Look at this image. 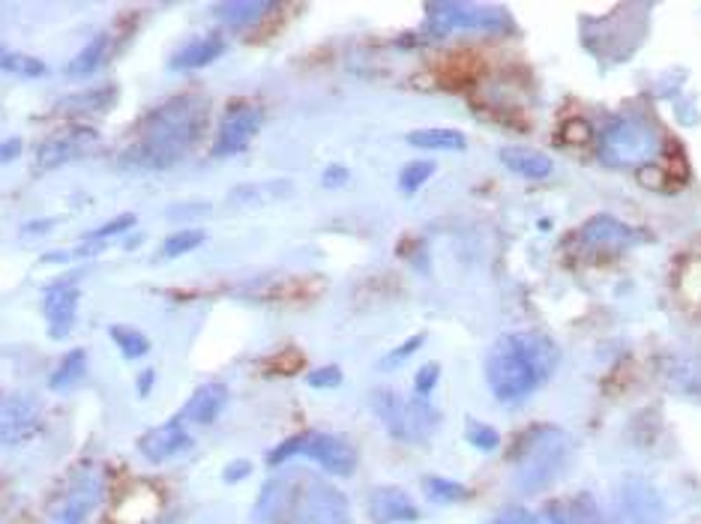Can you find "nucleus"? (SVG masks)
Masks as SVG:
<instances>
[{"instance_id": "1", "label": "nucleus", "mask_w": 701, "mask_h": 524, "mask_svg": "<svg viewBox=\"0 0 701 524\" xmlns=\"http://www.w3.org/2000/svg\"><path fill=\"white\" fill-rule=\"evenodd\" d=\"M208 126V102L198 97H177L163 102L142 121L138 138L123 163L138 171L171 168L201 142Z\"/></svg>"}, {"instance_id": "2", "label": "nucleus", "mask_w": 701, "mask_h": 524, "mask_svg": "<svg viewBox=\"0 0 701 524\" xmlns=\"http://www.w3.org/2000/svg\"><path fill=\"white\" fill-rule=\"evenodd\" d=\"M558 357V345L543 333H504L486 357V381L501 402H522L552 378Z\"/></svg>"}, {"instance_id": "3", "label": "nucleus", "mask_w": 701, "mask_h": 524, "mask_svg": "<svg viewBox=\"0 0 701 524\" xmlns=\"http://www.w3.org/2000/svg\"><path fill=\"white\" fill-rule=\"evenodd\" d=\"M570 437L564 435V432L548 426L537 428L531 435V447L522 453L519 468H515V489L525 494L543 492L570 465Z\"/></svg>"}, {"instance_id": "4", "label": "nucleus", "mask_w": 701, "mask_h": 524, "mask_svg": "<svg viewBox=\"0 0 701 524\" xmlns=\"http://www.w3.org/2000/svg\"><path fill=\"white\" fill-rule=\"evenodd\" d=\"M372 411L381 420L387 432L408 444H420L426 441L435 428H438L441 416L438 411L426 402V399H405L396 390H375L372 393Z\"/></svg>"}, {"instance_id": "5", "label": "nucleus", "mask_w": 701, "mask_h": 524, "mask_svg": "<svg viewBox=\"0 0 701 524\" xmlns=\"http://www.w3.org/2000/svg\"><path fill=\"white\" fill-rule=\"evenodd\" d=\"M659 150H663V142L654 126H647L636 118L614 121L600 138V159L614 168H636V165L654 163Z\"/></svg>"}, {"instance_id": "6", "label": "nucleus", "mask_w": 701, "mask_h": 524, "mask_svg": "<svg viewBox=\"0 0 701 524\" xmlns=\"http://www.w3.org/2000/svg\"><path fill=\"white\" fill-rule=\"evenodd\" d=\"M348 501L330 482L309 480L294 486L286 524H348Z\"/></svg>"}, {"instance_id": "7", "label": "nucleus", "mask_w": 701, "mask_h": 524, "mask_svg": "<svg viewBox=\"0 0 701 524\" xmlns=\"http://www.w3.org/2000/svg\"><path fill=\"white\" fill-rule=\"evenodd\" d=\"M105 494V477L99 468L76 473V480L66 486V492L52 503L48 524H88L93 510Z\"/></svg>"}, {"instance_id": "8", "label": "nucleus", "mask_w": 701, "mask_h": 524, "mask_svg": "<svg viewBox=\"0 0 701 524\" xmlns=\"http://www.w3.org/2000/svg\"><path fill=\"white\" fill-rule=\"evenodd\" d=\"M429 31H492L504 27V15L489 7H474V3H432L426 7Z\"/></svg>"}, {"instance_id": "9", "label": "nucleus", "mask_w": 701, "mask_h": 524, "mask_svg": "<svg viewBox=\"0 0 701 524\" xmlns=\"http://www.w3.org/2000/svg\"><path fill=\"white\" fill-rule=\"evenodd\" d=\"M264 114L258 105H249V102H237L225 111V118L220 123V132H216V144H213V156H234L243 154L253 138L262 130Z\"/></svg>"}, {"instance_id": "10", "label": "nucleus", "mask_w": 701, "mask_h": 524, "mask_svg": "<svg viewBox=\"0 0 701 524\" xmlns=\"http://www.w3.org/2000/svg\"><path fill=\"white\" fill-rule=\"evenodd\" d=\"M300 456L319 461L333 477H350L357 468V449L340 435L327 432H303L300 435Z\"/></svg>"}, {"instance_id": "11", "label": "nucleus", "mask_w": 701, "mask_h": 524, "mask_svg": "<svg viewBox=\"0 0 701 524\" xmlns=\"http://www.w3.org/2000/svg\"><path fill=\"white\" fill-rule=\"evenodd\" d=\"M43 423V408L31 395H3L0 393V447L22 444L31 435L40 432Z\"/></svg>"}, {"instance_id": "12", "label": "nucleus", "mask_w": 701, "mask_h": 524, "mask_svg": "<svg viewBox=\"0 0 701 524\" xmlns=\"http://www.w3.org/2000/svg\"><path fill=\"white\" fill-rule=\"evenodd\" d=\"M192 444H196L192 428H189L180 416H175V420H168L163 426L151 428L147 435L138 437V453H142L147 461L163 465V461L175 459L180 453L192 449Z\"/></svg>"}, {"instance_id": "13", "label": "nucleus", "mask_w": 701, "mask_h": 524, "mask_svg": "<svg viewBox=\"0 0 701 524\" xmlns=\"http://www.w3.org/2000/svg\"><path fill=\"white\" fill-rule=\"evenodd\" d=\"M78 297H81V288L76 279H57L43 291V315L55 339H64L66 333L76 327Z\"/></svg>"}, {"instance_id": "14", "label": "nucleus", "mask_w": 701, "mask_h": 524, "mask_svg": "<svg viewBox=\"0 0 701 524\" xmlns=\"http://www.w3.org/2000/svg\"><path fill=\"white\" fill-rule=\"evenodd\" d=\"M97 142V132L88 126H73V130L60 132L55 138H48L36 147V168L40 171H52L60 165L73 163L78 156H85Z\"/></svg>"}, {"instance_id": "15", "label": "nucleus", "mask_w": 701, "mask_h": 524, "mask_svg": "<svg viewBox=\"0 0 701 524\" xmlns=\"http://www.w3.org/2000/svg\"><path fill=\"white\" fill-rule=\"evenodd\" d=\"M229 387L222 381L204 383V387H198L196 393L189 395V402L183 404V411L177 416H180L189 428L210 426V423H216L222 416V411L229 408Z\"/></svg>"}, {"instance_id": "16", "label": "nucleus", "mask_w": 701, "mask_h": 524, "mask_svg": "<svg viewBox=\"0 0 701 524\" xmlns=\"http://www.w3.org/2000/svg\"><path fill=\"white\" fill-rule=\"evenodd\" d=\"M369 515L375 524H411L420 519V510L402 489L383 486V489H375L369 498Z\"/></svg>"}, {"instance_id": "17", "label": "nucleus", "mask_w": 701, "mask_h": 524, "mask_svg": "<svg viewBox=\"0 0 701 524\" xmlns=\"http://www.w3.org/2000/svg\"><path fill=\"white\" fill-rule=\"evenodd\" d=\"M225 55V43L216 33H208V36H198L192 43L180 45L175 55H171V69L175 73H196V69H204L213 60H220Z\"/></svg>"}, {"instance_id": "18", "label": "nucleus", "mask_w": 701, "mask_h": 524, "mask_svg": "<svg viewBox=\"0 0 701 524\" xmlns=\"http://www.w3.org/2000/svg\"><path fill=\"white\" fill-rule=\"evenodd\" d=\"M291 494H294V482L291 480L267 482L262 498H258V506H255V524H286Z\"/></svg>"}, {"instance_id": "19", "label": "nucleus", "mask_w": 701, "mask_h": 524, "mask_svg": "<svg viewBox=\"0 0 701 524\" xmlns=\"http://www.w3.org/2000/svg\"><path fill=\"white\" fill-rule=\"evenodd\" d=\"M501 163L513 171V175H522L527 180H543L555 171L552 165V156H546L543 150H534V147H504L501 150Z\"/></svg>"}, {"instance_id": "20", "label": "nucleus", "mask_w": 701, "mask_h": 524, "mask_svg": "<svg viewBox=\"0 0 701 524\" xmlns=\"http://www.w3.org/2000/svg\"><path fill=\"white\" fill-rule=\"evenodd\" d=\"M585 241L591 243V246H600V249L605 252L626 249V246L633 243V231L626 228V225H621V222L612 216H597L585 225Z\"/></svg>"}, {"instance_id": "21", "label": "nucleus", "mask_w": 701, "mask_h": 524, "mask_svg": "<svg viewBox=\"0 0 701 524\" xmlns=\"http://www.w3.org/2000/svg\"><path fill=\"white\" fill-rule=\"evenodd\" d=\"M274 10L276 3H270V0H229V3H220L213 12L229 27H249V24H258L264 15H270Z\"/></svg>"}, {"instance_id": "22", "label": "nucleus", "mask_w": 701, "mask_h": 524, "mask_svg": "<svg viewBox=\"0 0 701 524\" xmlns=\"http://www.w3.org/2000/svg\"><path fill=\"white\" fill-rule=\"evenodd\" d=\"M111 52V36L109 33H99L97 40H90L81 52H78L69 66H66V78H88L97 73L99 66L105 64V57Z\"/></svg>"}, {"instance_id": "23", "label": "nucleus", "mask_w": 701, "mask_h": 524, "mask_svg": "<svg viewBox=\"0 0 701 524\" xmlns=\"http://www.w3.org/2000/svg\"><path fill=\"white\" fill-rule=\"evenodd\" d=\"M85 371H88V350L73 348L69 354H66L64 360L57 363V369L52 371V381H48V387H52L55 393H64V390L76 387V383L85 378Z\"/></svg>"}, {"instance_id": "24", "label": "nucleus", "mask_w": 701, "mask_h": 524, "mask_svg": "<svg viewBox=\"0 0 701 524\" xmlns=\"http://www.w3.org/2000/svg\"><path fill=\"white\" fill-rule=\"evenodd\" d=\"M408 144L423 150H465L468 138L456 130H414L408 132Z\"/></svg>"}, {"instance_id": "25", "label": "nucleus", "mask_w": 701, "mask_h": 524, "mask_svg": "<svg viewBox=\"0 0 701 524\" xmlns=\"http://www.w3.org/2000/svg\"><path fill=\"white\" fill-rule=\"evenodd\" d=\"M118 97L114 88H99V90H85V93H76V97L64 99L57 109L69 111V114H97V111H105Z\"/></svg>"}, {"instance_id": "26", "label": "nucleus", "mask_w": 701, "mask_h": 524, "mask_svg": "<svg viewBox=\"0 0 701 524\" xmlns=\"http://www.w3.org/2000/svg\"><path fill=\"white\" fill-rule=\"evenodd\" d=\"M109 336L121 348L126 360H142V357H147V350H151V339L144 336L142 330L126 327V324H111Z\"/></svg>"}, {"instance_id": "27", "label": "nucleus", "mask_w": 701, "mask_h": 524, "mask_svg": "<svg viewBox=\"0 0 701 524\" xmlns=\"http://www.w3.org/2000/svg\"><path fill=\"white\" fill-rule=\"evenodd\" d=\"M0 73H10V76L22 78H45L48 76V66L43 60H36V57L22 55V52H12V48L0 45Z\"/></svg>"}, {"instance_id": "28", "label": "nucleus", "mask_w": 701, "mask_h": 524, "mask_svg": "<svg viewBox=\"0 0 701 524\" xmlns=\"http://www.w3.org/2000/svg\"><path fill=\"white\" fill-rule=\"evenodd\" d=\"M204 237H208V234L201 228L177 231L171 237H165V243L159 246V252H156V258H159V261H175L180 255H189L192 249H198V246L204 243Z\"/></svg>"}, {"instance_id": "29", "label": "nucleus", "mask_w": 701, "mask_h": 524, "mask_svg": "<svg viewBox=\"0 0 701 524\" xmlns=\"http://www.w3.org/2000/svg\"><path fill=\"white\" fill-rule=\"evenodd\" d=\"M492 524H570V519L558 510H539L531 513L525 506H510L501 515H494Z\"/></svg>"}, {"instance_id": "30", "label": "nucleus", "mask_w": 701, "mask_h": 524, "mask_svg": "<svg viewBox=\"0 0 701 524\" xmlns=\"http://www.w3.org/2000/svg\"><path fill=\"white\" fill-rule=\"evenodd\" d=\"M291 189V183H282V180H276V183H262V186H237L234 192L229 196L231 204H258V201H270V198H282Z\"/></svg>"}, {"instance_id": "31", "label": "nucleus", "mask_w": 701, "mask_h": 524, "mask_svg": "<svg viewBox=\"0 0 701 524\" xmlns=\"http://www.w3.org/2000/svg\"><path fill=\"white\" fill-rule=\"evenodd\" d=\"M135 225V213H121V216L109 219L105 225H99L97 231H88L85 234V243H99V246H109L114 237H123L126 231Z\"/></svg>"}, {"instance_id": "32", "label": "nucleus", "mask_w": 701, "mask_h": 524, "mask_svg": "<svg viewBox=\"0 0 701 524\" xmlns=\"http://www.w3.org/2000/svg\"><path fill=\"white\" fill-rule=\"evenodd\" d=\"M423 489H426V494L432 498V501H441V503L461 501V498L468 494L465 486H459V482H453V480H444V477H429V480L423 482Z\"/></svg>"}, {"instance_id": "33", "label": "nucleus", "mask_w": 701, "mask_h": 524, "mask_svg": "<svg viewBox=\"0 0 701 524\" xmlns=\"http://www.w3.org/2000/svg\"><path fill=\"white\" fill-rule=\"evenodd\" d=\"M435 175V163H411L402 168V175H399V189L405 192V196H414L420 186L426 183L429 177Z\"/></svg>"}, {"instance_id": "34", "label": "nucleus", "mask_w": 701, "mask_h": 524, "mask_svg": "<svg viewBox=\"0 0 701 524\" xmlns=\"http://www.w3.org/2000/svg\"><path fill=\"white\" fill-rule=\"evenodd\" d=\"M423 342H426V336H423V333H416V336H411V339H408L405 345H399L396 350H390V354H387V360L378 363V369L390 371V369H396V366H402V363H405L408 357H411V354H416V350L423 348Z\"/></svg>"}, {"instance_id": "35", "label": "nucleus", "mask_w": 701, "mask_h": 524, "mask_svg": "<svg viewBox=\"0 0 701 524\" xmlns=\"http://www.w3.org/2000/svg\"><path fill=\"white\" fill-rule=\"evenodd\" d=\"M438 375H441L438 363H426L423 369L416 371L414 393L420 395V399H429V393H432V390H435V383H438Z\"/></svg>"}, {"instance_id": "36", "label": "nucleus", "mask_w": 701, "mask_h": 524, "mask_svg": "<svg viewBox=\"0 0 701 524\" xmlns=\"http://www.w3.org/2000/svg\"><path fill=\"white\" fill-rule=\"evenodd\" d=\"M468 441H471L477 449H482V453H489V449H494L501 444L498 432H494L492 426H480V423H471V428H468Z\"/></svg>"}, {"instance_id": "37", "label": "nucleus", "mask_w": 701, "mask_h": 524, "mask_svg": "<svg viewBox=\"0 0 701 524\" xmlns=\"http://www.w3.org/2000/svg\"><path fill=\"white\" fill-rule=\"evenodd\" d=\"M307 383L309 387H319V390H324V387H340L342 371L336 369V366H324V369L319 371H309Z\"/></svg>"}, {"instance_id": "38", "label": "nucleus", "mask_w": 701, "mask_h": 524, "mask_svg": "<svg viewBox=\"0 0 701 524\" xmlns=\"http://www.w3.org/2000/svg\"><path fill=\"white\" fill-rule=\"evenodd\" d=\"M588 138H591V126H588V123L570 121L567 126H564V142L581 144V142H588Z\"/></svg>"}, {"instance_id": "39", "label": "nucleus", "mask_w": 701, "mask_h": 524, "mask_svg": "<svg viewBox=\"0 0 701 524\" xmlns=\"http://www.w3.org/2000/svg\"><path fill=\"white\" fill-rule=\"evenodd\" d=\"M22 150H24L22 138H3V142H0V165L19 159V156H22Z\"/></svg>"}, {"instance_id": "40", "label": "nucleus", "mask_w": 701, "mask_h": 524, "mask_svg": "<svg viewBox=\"0 0 701 524\" xmlns=\"http://www.w3.org/2000/svg\"><path fill=\"white\" fill-rule=\"evenodd\" d=\"M249 470H253V465H249V461H246V459L231 461L229 468L222 470V477H225V482H237V480H243V477H246Z\"/></svg>"}, {"instance_id": "41", "label": "nucleus", "mask_w": 701, "mask_h": 524, "mask_svg": "<svg viewBox=\"0 0 701 524\" xmlns=\"http://www.w3.org/2000/svg\"><path fill=\"white\" fill-rule=\"evenodd\" d=\"M345 180H348V171H345L342 165H333V168L324 171V186H327V189H336V186H342Z\"/></svg>"}, {"instance_id": "42", "label": "nucleus", "mask_w": 701, "mask_h": 524, "mask_svg": "<svg viewBox=\"0 0 701 524\" xmlns=\"http://www.w3.org/2000/svg\"><path fill=\"white\" fill-rule=\"evenodd\" d=\"M154 369H144L142 375H138V395H151V390H154Z\"/></svg>"}, {"instance_id": "43", "label": "nucleus", "mask_w": 701, "mask_h": 524, "mask_svg": "<svg viewBox=\"0 0 701 524\" xmlns=\"http://www.w3.org/2000/svg\"><path fill=\"white\" fill-rule=\"evenodd\" d=\"M52 225H55V222H33V225H27L24 231H48Z\"/></svg>"}]
</instances>
